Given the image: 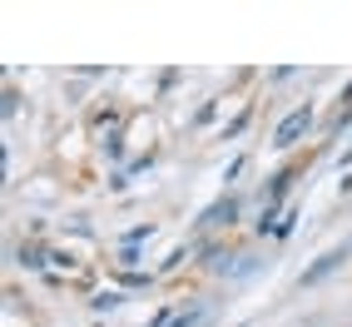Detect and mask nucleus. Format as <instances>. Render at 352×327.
Here are the masks:
<instances>
[{"mask_svg": "<svg viewBox=\"0 0 352 327\" xmlns=\"http://www.w3.org/2000/svg\"><path fill=\"white\" fill-rule=\"evenodd\" d=\"M233 218H239V199H223L204 214V228H219V223H233Z\"/></svg>", "mask_w": 352, "mask_h": 327, "instance_id": "obj_3", "label": "nucleus"}, {"mask_svg": "<svg viewBox=\"0 0 352 327\" xmlns=\"http://www.w3.org/2000/svg\"><path fill=\"white\" fill-rule=\"evenodd\" d=\"M120 302H124V297H120V293L109 288V293H100V297H95V313H114V308H120Z\"/></svg>", "mask_w": 352, "mask_h": 327, "instance_id": "obj_4", "label": "nucleus"}, {"mask_svg": "<svg viewBox=\"0 0 352 327\" xmlns=\"http://www.w3.org/2000/svg\"><path fill=\"white\" fill-rule=\"evenodd\" d=\"M308 129H313V104H298L288 120L273 129V144L278 149H293V144H302V134H308Z\"/></svg>", "mask_w": 352, "mask_h": 327, "instance_id": "obj_1", "label": "nucleus"}, {"mask_svg": "<svg viewBox=\"0 0 352 327\" xmlns=\"http://www.w3.org/2000/svg\"><path fill=\"white\" fill-rule=\"evenodd\" d=\"M204 317H208V313H204V308H199V313H189V317H179V322H174V327H204Z\"/></svg>", "mask_w": 352, "mask_h": 327, "instance_id": "obj_6", "label": "nucleus"}, {"mask_svg": "<svg viewBox=\"0 0 352 327\" xmlns=\"http://www.w3.org/2000/svg\"><path fill=\"white\" fill-rule=\"evenodd\" d=\"M347 258H352V243H342V248H333V253H322V258H318L308 273H302V288H308V283H318V278H327L333 268H342Z\"/></svg>", "mask_w": 352, "mask_h": 327, "instance_id": "obj_2", "label": "nucleus"}, {"mask_svg": "<svg viewBox=\"0 0 352 327\" xmlns=\"http://www.w3.org/2000/svg\"><path fill=\"white\" fill-rule=\"evenodd\" d=\"M293 218H298V214H293V208H283V214H278V223H273V233H278V238H283V233L293 228Z\"/></svg>", "mask_w": 352, "mask_h": 327, "instance_id": "obj_5", "label": "nucleus"}]
</instances>
